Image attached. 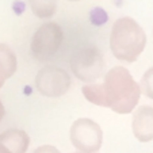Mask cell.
Segmentation results:
<instances>
[{
    "instance_id": "5",
    "label": "cell",
    "mask_w": 153,
    "mask_h": 153,
    "mask_svg": "<svg viewBox=\"0 0 153 153\" xmlns=\"http://www.w3.org/2000/svg\"><path fill=\"white\" fill-rule=\"evenodd\" d=\"M103 131L92 119L80 118L71 127V142L81 153H95L100 149Z\"/></svg>"
},
{
    "instance_id": "4",
    "label": "cell",
    "mask_w": 153,
    "mask_h": 153,
    "mask_svg": "<svg viewBox=\"0 0 153 153\" xmlns=\"http://www.w3.org/2000/svg\"><path fill=\"white\" fill-rule=\"evenodd\" d=\"M71 68L75 76L81 81L91 83L102 76L104 60L100 50L95 46H88L77 50L71 58Z\"/></svg>"
},
{
    "instance_id": "9",
    "label": "cell",
    "mask_w": 153,
    "mask_h": 153,
    "mask_svg": "<svg viewBox=\"0 0 153 153\" xmlns=\"http://www.w3.org/2000/svg\"><path fill=\"white\" fill-rule=\"evenodd\" d=\"M16 67L18 61L14 50L7 46L6 43H0V88L3 87L7 79L15 73Z\"/></svg>"
},
{
    "instance_id": "8",
    "label": "cell",
    "mask_w": 153,
    "mask_h": 153,
    "mask_svg": "<svg viewBox=\"0 0 153 153\" xmlns=\"http://www.w3.org/2000/svg\"><path fill=\"white\" fill-rule=\"evenodd\" d=\"M0 142L6 145L12 153H26L29 149L30 137L25 130L10 129L0 134Z\"/></svg>"
},
{
    "instance_id": "7",
    "label": "cell",
    "mask_w": 153,
    "mask_h": 153,
    "mask_svg": "<svg viewBox=\"0 0 153 153\" xmlns=\"http://www.w3.org/2000/svg\"><path fill=\"white\" fill-rule=\"evenodd\" d=\"M131 129L136 138L141 142L153 140V107L141 106L133 114Z\"/></svg>"
},
{
    "instance_id": "1",
    "label": "cell",
    "mask_w": 153,
    "mask_h": 153,
    "mask_svg": "<svg viewBox=\"0 0 153 153\" xmlns=\"http://www.w3.org/2000/svg\"><path fill=\"white\" fill-rule=\"evenodd\" d=\"M104 107L118 114H129L136 108L141 90L133 76L123 67H115L104 75Z\"/></svg>"
},
{
    "instance_id": "15",
    "label": "cell",
    "mask_w": 153,
    "mask_h": 153,
    "mask_svg": "<svg viewBox=\"0 0 153 153\" xmlns=\"http://www.w3.org/2000/svg\"><path fill=\"white\" fill-rule=\"evenodd\" d=\"M69 1H79V0H69Z\"/></svg>"
},
{
    "instance_id": "6",
    "label": "cell",
    "mask_w": 153,
    "mask_h": 153,
    "mask_svg": "<svg viewBox=\"0 0 153 153\" xmlns=\"http://www.w3.org/2000/svg\"><path fill=\"white\" fill-rule=\"evenodd\" d=\"M35 88L46 98H60L71 88V76L62 68L48 65L35 76Z\"/></svg>"
},
{
    "instance_id": "3",
    "label": "cell",
    "mask_w": 153,
    "mask_h": 153,
    "mask_svg": "<svg viewBox=\"0 0 153 153\" xmlns=\"http://www.w3.org/2000/svg\"><path fill=\"white\" fill-rule=\"evenodd\" d=\"M64 41V33L60 25L48 22L39 26L34 33L30 43L33 56L39 61H46L58 52Z\"/></svg>"
},
{
    "instance_id": "12",
    "label": "cell",
    "mask_w": 153,
    "mask_h": 153,
    "mask_svg": "<svg viewBox=\"0 0 153 153\" xmlns=\"http://www.w3.org/2000/svg\"><path fill=\"white\" fill-rule=\"evenodd\" d=\"M33 153H61L57 148L52 146V145H43V146H39L34 150Z\"/></svg>"
},
{
    "instance_id": "2",
    "label": "cell",
    "mask_w": 153,
    "mask_h": 153,
    "mask_svg": "<svg viewBox=\"0 0 153 153\" xmlns=\"http://www.w3.org/2000/svg\"><path fill=\"white\" fill-rule=\"evenodd\" d=\"M146 34L133 18L123 16L114 22L110 34V49L114 57L126 62H134L144 52Z\"/></svg>"
},
{
    "instance_id": "10",
    "label": "cell",
    "mask_w": 153,
    "mask_h": 153,
    "mask_svg": "<svg viewBox=\"0 0 153 153\" xmlns=\"http://www.w3.org/2000/svg\"><path fill=\"white\" fill-rule=\"evenodd\" d=\"M35 16L41 19L52 18L57 11V0H27Z\"/></svg>"
},
{
    "instance_id": "13",
    "label": "cell",
    "mask_w": 153,
    "mask_h": 153,
    "mask_svg": "<svg viewBox=\"0 0 153 153\" xmlns=\"http://www.w3.org/2000/svg\"><path fill=\"white\" fill-rule=\"evenodd\" d=\"M0 153H12V152L4 144H1V142H0Z\"/></svg>"
},
{
    "instance_id": "11",
    "label": "cell",
    "mask_w": 153,
    "mask_h": 153,
    "mask_svg": "<svg viewBox=\"0 0 153 153\" xmlns=\"http://www.w3.org/2000/svg\"><path fill=\"white\" fill-rule=\"evenodd\" d=\"M140 90L145 96L153 99V68H149L144 73L141 81H140Z\"/></svg>"
},
{
    "instance_id": "14",
    "label": "cell",
    "mask_w": 153,
    "mask_h": 153,
    "mask_svg": "<svg viewBox=\"0 0 153 153\" xmlns=\"http://www.w3.org/2000/svg\"><path fill=\"white\" fill-rule=\"evenodd\" d=\"M4 114H6V110H4V106H3V103H1V100H0V122L3 119Z\"/></svg>"
}]
</instances>
